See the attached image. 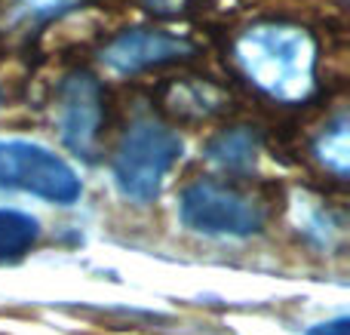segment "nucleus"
I'll return each instance as SVG.
<instances>
[{
  "label": "nucleus",
  "instance_id": "nucleus-1",
  "mask_svg": "<svg viewBox=\"0 0 350 335\" xmlns=\"http://www.w3.org/2000/svg\"><path fill=\"white\" fill-rule=\"evenodd\" d=\"M243 74L277 102H304L317 86V43L298 25H255L237 40Z\"/></svg>",
  "mask_w": 350,
  "mask_h": 335
},
{
  "label": "nucleus",
  "instance_id": "nucleus-2",
  "mask_svg": "<svg viewBox=\"0 0 350 335\" xmlns=\"http://www.w3.org/2000/svg\"><path fill=\"white\" fill-rule=\"evenodd\" d=\"M185 142L178 133L157 120H139L126 135H123L120 148L114 154V185L126 200L135 203H151L160 194L166 176L175 170L181 160Z\"/></svg>",
  "mask_w": 350,
  "mask_h": 335
},
{
  "label": "nucleus",
  "instance_id": "nucleus-3",
  "mask_svg": "<svg viewBox=\"0 0 350 335\" xmlns=\"http://www.w3.org/2000/svg\"><path fill=\"white\" fill-rule=\"evenodd\" d=\"M0 191H22L46 203L71 206L83 194V182L77 170L46 145L0 139Z\"/></svg>",
  "mask_w": 350,
  "mask_h": 335
},
{
  "label": "nucleus",
  "instance_id": "nucleus-4",
  "mask_svg": "<svg viewBox=\"0 0 350 335\" xmlns=\"http://www.w3.org/2000/svg\"><path fill=\"white\" fill-rule=\"evenodd\" d=\"M178 219L203 237H252L265 228V213L252 197L215 182L187 185L178 197Z\"/></svg>",
  "mask_w": 350,
  "mask_h": 335
},
{
  "label": "nucleus",
  "instance_id": "nucleus-5",
  "mask_svg": "<svg viewBox=\"0 0 350 335\" xmlns=\"http://www.w3.org/2000/svg\"><path fill=\"white\" fill-rule=\"evenodd\" d=\"M55 120H59L62 142L77 157L92 160L98 154V133L105 120L102 83L92 74H68L55 96Z\"/></svg>",
  "mask_w": 350,
  "mask_h": 335
},
{
  "label": "nucleus",
  "instance_id": "nucleus-6",
  "mask_svg": "<svg viewBox=\"0 0 350 335\" xmlns=\"http://www.w3.org/2000/svg\"><path fill=\"white\" fill-rule=\"evenodd\" d=\"M187 55H193V46L185 37L170 34V31L139 28V31H126V34L114 37L102 49V65L105 71L117 74V77H133L139 71L170 65V62L187 59Z\"/></svg>",
  "mask_w": 350,
  "mask_h": 335
},
{
  "label": "nucleus",
  "instance_id": "nucleus-7",
  "mask_svg": "<svg viewBox=\"0 0 350 335\" xmlns=\"http://www.w3.org/2000/svg\"><path fill=\"white\" fill-rule=\"evenodd\" d=\"M206 157L218 166L221 172H252L255 160H258V139L252 129L237 126L230 133H221L215 142L209 145Z\"/></svg>",
  "mask_w": 350,
  "mask_h": 335
},
{
  "label": "nucleus",
  "instance_id": "nucleus-8",
  "mask_svg": "<svg viewBox=\"0 0 350 335\" xmlns=\"http://www.w3.org/2000/svg\"><path fill=\"white\" fill-rule=\"evenodd\" d=\"M40 240V222L22 209H0V265L25 258Z\"/></svg>",
  "mask_w": 350,
  "mask_h": 335
},
{
  "label": "nucleus",
  "instance_id": "nucleus-9",
  "mask_svg": "<svg viewBox=\"0 0 350 335\" xmlns=\"http://www.w3.org/2000/svg\"><path fill=\"white\" fill-rule=\"evenodd\" d=\"M314 154L326 170H332L335 176L345 178L350 170V142H347V120H338L317 139Z\"/></svg>",
  "mask_w": 350,
  "mask_h": 335
},
{
  "label": "nucleus",
  "instance_id": "nucleus-10",
  "mask_svg": "<svg viewBox=\"0 0 350 335\" xmlns=\"http://www.w3.org/2000/svg\"><path fill=\"white\" fill-rule=\"evenodd\" d=\"M83 0H12L16 12L28 22H49V18H59L65 12H71L74 6H80Z\"/></svg>",
  "mask_w": 350,
  "mask_h": 335
},
{
  "label": "nucleus",
  "instance_id": "nucleus-11",
  "mask_svg": "<svg viewBox=\"0 0 350 335\" xmlns=\"http://www.w3.org/2000/svg\"><path fill=\"white\" fill-rule=\"evenodd\" d=\"M308 335H350V317L347 314H341V317L323 320V323L310 326Z\"/></svg>",
  "mask_w": 350,
  "mask_h": 335
},
{
  "label": "nucleus",
  "instance_id": "nucleus-12",
  "mask_svg": "<svg viewBox=\"0 0 350 335\" xmlns=\"http://www.w3.org/2000/svg\"><path fill=\"white\" fill-rule=\"evenodd\" d=\"M142 3L148 6V10L154 12H163V16H170V12H181L191 0H142Z\"/></svg>",
  "mask_w": 350,
  "mask_h": 335
}]
</instances>
